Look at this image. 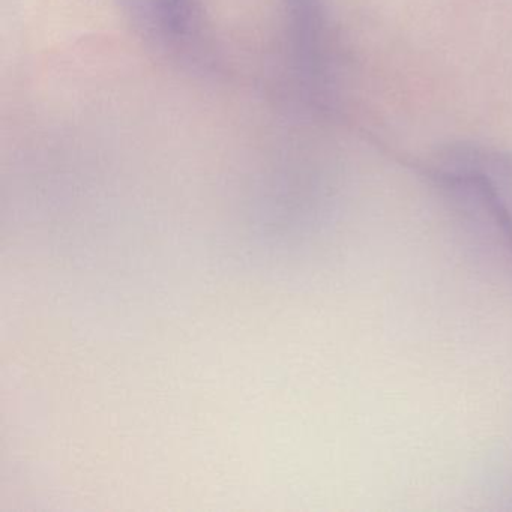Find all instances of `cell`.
<instances>
[{
  "label": "cell",
  "instance_id": "7a4b0ae2",
  "mask_svg": "<svg viewBox=\"0 0 512 512\" xmlns=\"http://www.w3.org/2000/svg\"><path fill=\"white\" fill-rule=\"evenodd\" d=\"M284 13L299 82L316 100H328L334 74V34L326 0H284Z\"/></svg>",
  "mask_w": 512,
  "mask_h": 512
},
{
  "label": "cell",
  "instance_id": "6da1fadb",
  "mask_svg": "<svg viewBox=\"0 0 512 512\" xmlns=\"http://www.w3.org/2000/svg\"><path fill=\"white\" fill-rule=\"evenodd\" d=\"M127 25L149 52L182 67L203 64L209 28L202 0H115Z\"/></svg>",
  "mask_w": 512,
  "mask_h": 512
}]
</instances>
